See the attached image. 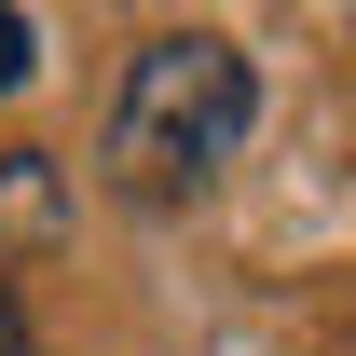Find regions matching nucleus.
I'll return each mask as SVG.
<instances>
[{"label": "nucleus", "mask_w": 356, "mask_h": 356, "mask_svg": "<svg viewBox=\"0 0 356 356\" xmlns=\"http://www.w3.org/2000/svg\"><path fill=\"white\" fill-rule=\"evenodd\" d=\"M247 110H261V83H247V55L220 28H151L124 96H110V178L137 206H178L247 151Z\"/></svg>", "instance_id": "nucleus-1"}, {"label": "nucleus", "mask_w": 356, "mask_h": 356, "mask_svg": "<svg viewBox=\"0 0 356 356\" xmlns=\"http://www.w3.org/2000/svg\"><path fill=\"white\" fill-rule=\"evenodd\" d=\"M28 69H42V28H28V14H14V0H0V96L28 83Z\"/></svg>", "instance_id": "nucleus-2"}, {"label": "nucleus", "mask_w": 356, "mask_h": 356, "mask_svg": "<svg viewBox=\"0 0 356 356\" xmlns=\"http://www.w3.org/2000/svg\"><path fill=\"white\" fill-rule=\"evenodd\" d=\"M0 356H28V302H14V274H0Z\"/></svg>", "instance_id": "nucleus-3"}]
</instances>
